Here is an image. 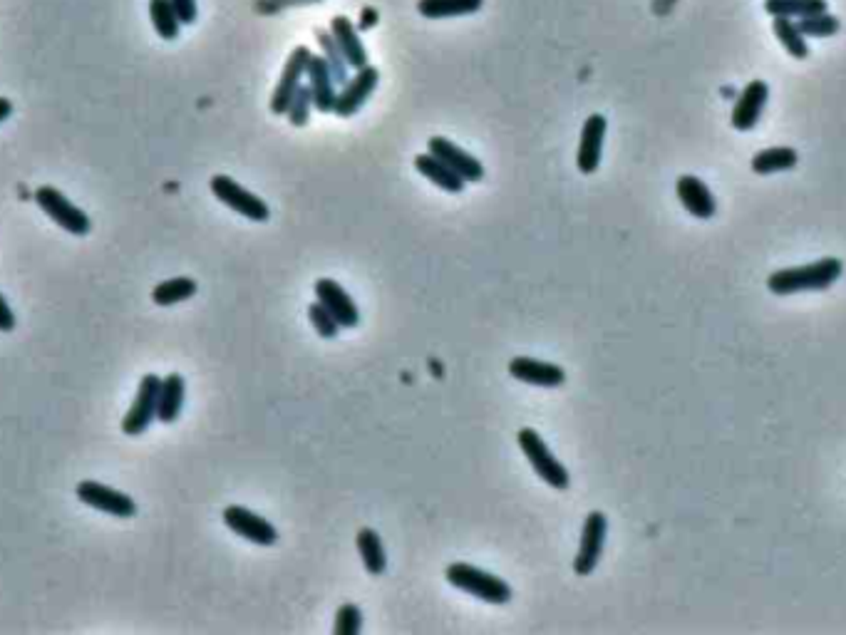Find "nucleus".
Masks as SVG:
<instances>
[{"mask_svg": "<svg viewBox=\"0 0 846 635\" xmlns=\"http://www.w3.org/2000/svg\"><path fill=\"white\" fill-rule=\"evenodd\" d=\"M35 201H38L40 209H43L45 214H48L50 219L60 226V229H65L67 234L72 236L90 234V226H92L90 216H87L82 209H77L63 191H58L55 187H40L38 191H35Z\"/></svg>", "mask_w": 846, "mask_h": 635, "instance_id": "39448f33", "label": "nucleus"}, {"mask_svg": "<svg viewBox=\"0 0 846 635\" xmlns=\"http://www.w3.org/2000/svg\"><path fill=\"white\" fill-rule=\"evenodd\" d=\"M196 293V281L189 276H177L169 278V281L159 283L152 291V301L157 306H177V303L189 301Z\"/></svg>", "mask_w": 846, "mask_h": 635, "instance_id": "cd10ccee", "label": "nucleus"}, {"mask_svg": "<svg viewBox=\"0 0 846 635\" xmlns=\"http://www.w3.org/2000/svg\"><path fill=\"white\" fill-rule=\"evenodd\" d=\"M482 5L484 0H417V13L427 20H445L479 13Z\"/></svg>", "mask_w": 846, "mask_h": 635, "instance_id": "5701e85b", "label": "nucleus"}, {"mask_svg": "<svg viewBox=\"0 0 846 635\" xmlns=\"http://www.w3.org/2000/svg\"><path fill=\"white\" fill-rule=\"evenodd\" d=\"M209 187L211 194H214L221 204H226L231 211H236V214L246 216L249 221H259L261 224V221L271 219V209H268L266 201L259 199L256 194H251V191H246L239 182H234V179L226 177V174L211 177Z\"/></svg>", "mask_w": 846, "mask_h": 635, "instance_id": "20e7f679", "label": "nucleus"}, {"mask_svg": "<svg viewBox=\"0 0 846 635\" xmlns=\"http://www.w3.org/2000/svg\"><path fill=\"white\" fill-rule=\"evenodd\" d=\"M184 378L179 373L167 375L162 380V387H159V407H157V420L164 422V425H172V422L179 420L184 407Z\"/></svg>", "mask_w": 846, "mask_h": 635, "instance_id": "412c9836", "label": "nucleus"}, {"mask_svg": "<svg viewBox=\"0 0 846 635\" xmlns=\"http://www.w3.org/2000/svg\"><path fill=\"white\" fill-rule=\"evenodd\" d=\"M675 194H678L680 204L688 214H693L695 219L710 221L717 214V201L713 191L708 189V184L703 179L693 177V174H683L675 182Z\"/></svg>", "mask_w": 846, "mask_h": 635, "instance_id": "4468645a", "label": "nucleus"}, {"mask_svg": "<svg viewBox=\"0 0 846 635\" xmlns=\"http://www.w3.org/2000/svg\"><path fill=\"white\" fill-rule=\"evenodd\" d=\"M797 162L799 154L792 147H767L752 157V172L767 177V174L789 172V169L797 167Z\"/></svg>", "mask_w": 846, "mask_h": 635, "instance_id": "b1692460", "label": "nucleus"}, {"mask_svg": "<svg viewBox=\"0 0 846 635\" xmlns=\"http://www.w3.org/2000/svg\"><path fill=\"white\" fill-rule=\"evenodd\" d=\"M427 152L440 159V162H445L464 182H482L484 179V164L469 152H464L462 147H457L455 142H450V139L432 137L427 142Z\"/></svg>", "mask_w": 846, "mask_h": 635, "instance_id": "ddd939ff", "label": "nucleus"}, {"mask_svg": "<svg viewBox=\"0 0 846 635\" xmlns=\"http://www.w3.org/2000/svg\"><path fill=\"white\" fill-rule=\"evenodd\" d=\"M149 18H152L154 30L162 40H177L179 30H182V20H179L177 10L169 0H149Z\"/></svg>", "mask_w": 846, "mask_h": 635, "instance_id": "bb28decb", "label": "nucleus"}, {"mask_svg": "<svg viewBox=\"0 0 846 635\" xmlns=\"http://www.w3.org/2000/svg\"><path fill=\"white\" fill-rule=\"evenodd\" d=\"M316 298L333 313V318L338 320L340 328H355L360 323V311L353 303V298L345 293V288L340 286L333 278H318L316 281Z\"/></svg>", "mask_w": 846, "mask_h": 635, "instance_id": "dca6fc26", "label": "nucleus"}, {"mask_svg": "<svg viewBox=\"0 0 846 635\" xmlns=\"http://www.w3.org/2000/svg\"><path fill=\"white\" fill-rule=\"evenodd\" d=\"M328 30L335 38V43H338L340 53H343L348 67H353V70H363V67L368 65V50H365L363 40H360V30L355 28L353 20L345 18V15H335V18L330 20Z\"/></svg>", "mask_w": 846, "mask_h": 635, "instance_id": "f3484780", "label": "nucleus"}, {"mask_svg": "<svg viewBox=\"0 0 846 635\" xmlns=\"http://www.w3.org/2000/svg\"><path fill=\"white\" fill-rule=\"evenodd\" d=\"M363 628V611L355 603H343L335 613V635H358Z\"/></svg>", "mask_w": 846, "mask_h": 635, "instance_id": "473e14b6", "label": "nucleus"}, {"mask_svg": "<svg viewBox=\"0 0 846 635\" xmlns=\"http://www.w3.org/2000/svg\"><path fill=\"white\" fill-rule=\"evenodd\" d=\"M355 541H358V554L363 559L365 571L370 576H383L385 569H388V556H385V546L378 531L365 526V529L358 531Z\"/></svg>", "mask_w": 846, "mask_h": 635, "instance_id": "4be33fe9", "label": "nucleus"}, {"mask_svg": "<svg viewBox=\"0 0 846 635\" xmlns=\"http://www.w3.org/2000/svg\"><path fill=\"white\" fill-rule=\"evenodd\" d=\"M169 3H172L174 10H177L182 25L196 23V15H199V10H196V0H169Z\"/></svg>", "mask_w": 846, "mask_h": 635, "instance_id": "f704fd0d", "label": "nucleus"}, {"mask_svg": "<svg viewBox=\"0 0 846 635\" xmlns=\"http://www.w3.org/2000/svg\"><path fill=\"white\" fill-rule=\"evenodd\" d=\"M13 328H15V313L10 311L8 301H5L3 293H0V330H3V333H10Z\"/></svg>", "mask_w": 846, "mask_h": 635, "instance_id": "c9c22d12", "label": "nucleus"}, {"mask_svg": "<svg viewBox=\"0 0 846 635\" xmlns=\"http://www.w3.org/2000/svg\"><path fill=\"white\" fill-rule=\"evenodd\" d=\"M772 30H775L777 40L782 43V48L792 55L794 60H807L809 58V43L807 38L799 30L797 20L792 18H772Z\"/></svg>", "mask_w": 846, "mask_h": 635, "instance_id": "393cba45", "label": "nucleus"}, {"mask_svg": "<svg viewBox=\"0 0 846 635\" xmlns=\"http://www.w3.org/2000/svg\"><path fill=\"white\" fill-rule=\"evenodd\" d=\"M509 375H512L514 380L536 387H559L566 382L564 368L534 358H514L512 363H509Z\"/></svg>", "mask_w": 846, "mask_h": 635, "instance_id": "a211bd4d", "label": "nucleus"}, {"mask_svg": "<svg viewBox=\"0 0 846 635\" xmlns=\"http://www.w3.org/2000/svg\"><path fill=\"white\" fill-rule=\"evenodd\" d=\"M608 534V519L603 511H591L584 521V531H581L579 554L574 559L576 576H591L593 569L598 566L603 554V544H606Z\"/></svg>", "mask_w": 846, "mask_h": 635, "instance_id": "6e6552de", "label": "nucleus"}, {"mask_svg": "<svg viewBox=\"0 0 846 635\" xmlns=\"http://www.w3.org/2000/svg\"><path fill=\"white\" fill-rule=\"evenodd\" d=\"M308 318H311L313 328H316V333L321 335V338H326V340L338 338L340 323L333 318V313H330L321 301H316V303H311V306H308Z\"/></svg>", "mask_w": 846, "mask_h": 635, "instance_id": "2f4dec72", "label": "nucleus"}, {"mask_svg": "<svg viewBox=\"0 0 846 635\" xmlns=\"http://www.w3.org/2000/svg\"><path fill=\"white\" fill-rule=\"evenodd\" d=\"M829 10L827 0H765V13L772 18H807V15Z\"/></svg>", "mask_w": 846, "mask_h": 635, "instance_id": "a878e982", "label": "nucleus"}, {"mask_svg": "<svg viewBox=\"0 0 846 635\" xmlns=\"http://www.w3.org/2000/svg\"><path fill=\"white\" fill-rule=\"evenodd\" d=\"M306 77H308V87H311V95H313V107H316L318 112H323V115L335 112L338 92H335L333 72H330L328 63L323 60V55H313L311 63H308Z\"/></svg>", "mask_w": 846, "mask_h": 635, "instance_id": "6ab92c4d", "label": "nucleus"}, {"mask_svg": "<svg viewBox=\"0 0 846 635\" xmlns=\"http://www.w3.org/2000/svg\"><path fill=\"white\" fill-rule=\"evenodd\" d=\"M606 129H608V122L603 115H591L584 122V129H581L579 154H576V167H579L581 174H593L598 172V167H601Z\"/></svg>", "mask_w": 846, "mask_h": 635, "instance_id": "2eb2a0df", "label": "nucleus"}, {"mask_svg": "<svg viewBox=\"0 0 846 635\" xmlns=\"http://www.w3.org/2000/svg\"><path fill=\"white\" fill-rule=\"evenodd\" d=\"M224 524L229 526L234 534H239L241 539L251 541V544L273 546L278 541V531L271 521H266L263 516L254 514V511H249L246 507H239V504L224 509Z\"/></svg>", "mask_w": 846, "mask_h": 635, "instance_id": "9b49d317", "label": "nucleus"}, {"mask_svg": "<svg viewBox=\"0 0 846 635\" xmlns=\"http://www.w3.org/2000/svg\"><path fill=\"white\" fill-rule=\"evenodd\" d=\"M844 263L839 258L827 256L819 258L814 263H804V266L782 268L767 278V288L775 296H794V293L804 291H827L834 283L842 278Z\"/></svg>", "mask_w": 846, "mask_h": 635, "instance_id": "f257e3e1", "label": "nucleus"}, {"mask_svg": "<svg viewBox=\"0 0 846 635\" xmlns=\"http://www.w3.org/2000/svg\"><path fill=\"white\" fill-rule=\"evenodd\" d=\"M517 442L521 452H524V457L529 459V464L534 467V472L539 474V479H544V482L554 489H569V469L551 454V449L541 440L539 432L531 430V427H524V430H519Z\"/></svg>", "mask_w": 846, "mask_h": 635, "instance_id": "7ed1b4c3", "label": "nucleus"}, {"mask_svg": "<svg viewBox=\"0 0 846 635\" xmlns=\"http://www.w3.org/2000/svg\"><path fill=\"white\" fill-rule=\"evenodd\" d=\"M797 25L804 38H832V35H837L839 30H842V20L829 13V10L799 18Z\"/></svg>", "mask_w": 846, "mask_h": 635, "instance_id": "c756f323", "label": "nucleus"}, {"mask_svg": "<svg viewBox=\"0 0 846 635\" xmlns=\"http://www.w3.org/2000/svg\"><path fill=\"white\" fill-rule=\"evenodd\" d=\"M159 387H162V378H157L154 373H147L142 382H139L137 397H134L130 412H127L125 420H122V432H125L127 437H139L157 420Z\"/></svg>", "mask_w": 846, "mask_h": 635, "instance_id": "423d86ee", "label": "nucleus"}, {"mask_svg": "<svg viewBox=\"0 0 846 635\" xmlns=\"http://www.w3.org/2000/svg\"><path fill=\"white\" fill-rule=\"evenodd\" d=\"M415 169L422 174V177L427 179V182H432L435 187L447 191V194H459V191L464 189V184H467L462 177H459V174L452 172V169L447 167L445 162H440L437 157H432L430 152L417 154Z\"/></svg>", "mask_w": 846, "mask_h": 635, "instance_id": "aec40b11", "label": "nucleus"}, {"mask_svg": "<svg viewBox=\"0 0 846 635\" xmlns=\"http://www.w3.org/2000/svg\"><path fill=\"white\" fill-rule=\"evenodd\" d=\"M447 581L459 588V591L472 593L474 598H479V601L484 603L502 606V603L512 601V586H509L504 578L494 576V573L484 569H477V566L472 564H464V561L447 566Z\"/></svg>", "mask_w": 846, "mask_h": 635, "instance_id": "f03ea898", "label": "nucleus"}, {"mask_svg": "<svg viewBox=\"0 0 846 635\" xmlns=\"http://www.w3.org/2000/svg\"><path fill=\"white\" fill-rule=\"evenodd\" d=\"M321 0H256L254 10L259 15H273L283 8H291V5H316Z\"/></svg>", "mask_w": 846, "mask_h": 635, "instance_id": "72a5a7b5", "label": "nucleus"}, {"mask_svg": "<svg viewBox=\"0 0 846 635\" xmlns=\"http://www.w3.org/2000/svg\"><path fill=\"white\" fill-rule=\"evenodd\" d=\"M316 40H318V48H321V55L323 60H326L330 72H333V80L335 85H345L348 82V63H345L343 53H340L338 43H335V38L330 35V30L326 28H318L316 30Z\"/></svg>", "mask_w": 846, "mask_h": 635, "instance_id": "c85d7f7f", "label": "nucleus"}, {"mask_svg": "<svg viewBox=\"0 0 846 635\" xmlns=\"http://www.w3.org/2000/svg\"><path fill=\"white\" fill-rule=\"evenodd\" d=\"M311 58H313V53H311V48H308V45H298V48L291 50L286 65H283L281 77H278V82H276V90H273V95H271V105H268V107H271L273 115H278V117L286 115L293 95H296L298 87H301V80H303V75H306Z\"/></svg>", "mask_w": 846, "mask_h": 635, "instance_id": "0eeeda50", "label": "nucleus"}, {"mask_svg": "<svg viewBox=\"0 0 846 635\" xmlns=\"http://www.w3.org/2000/svg\"><path fill=\"white\" fill-rule=\"evenodd\" d=\"M380 82V70L373 65H365L363 70H355L353 77H348V82L343 85V90L338 92V100H335V115L338 117H353L363 110L365 102L370 100V95L375 92Z\"/></svg>", "mask_w": 846, "mask_h": 635, "instance_id": "9d476101", "label": "nucleus"}, {"mask_svg": "<svg viewBox=\"0 0 846 635\" xmlns=\"http://www.w3.org/2000/svg\"><path fill=\"white\" fill-rule=\"evenodd\" d=\"M767 100H770V85L765 80L747 82L745 90L737 95L735 107H732V127L737 132H750L757 127L762 112H765Z\"/></svg>", "mask_w": 846, "mask_h": 635, "instance_id": "f8f14e48", "label": "nucleus"}, {"mask_svg": "<svg viewBox=\"0 0 846 635\" xmlns=\"http://www.w3.org/2000/svg\"><path fill=\"white\" fill-rule=\"evenodd\" d=\"M77 499L87 504V507L105 511V514L117 516V519H132L137 514V504H134L132 497L112 487H105L100 482H92V479L77 484Z\"/></svg>", "mask_w": 846, "mask_h": 635, "instance_id": "1a4fd4ad", "label": "nucleus"}, {"mask_svg": "<svg viewBox=\"0 0 846 635\" xmlns=\"http://www.w3.org/2000/svg\"><path fill=\"white\" fill-rule=\"evenodd\" d=\"M10 115H13V102L8 97H0V122L8 120Z\"/></svg>", "mask_w": 846, "mask_h": 635, "instance_id": "4c0bfd02", "label": "nucleus"}, {"mask_svg": "<svg viewBox=\"0 0 846 635\" xmlns=\"http://www.w3.org/2000/svg\"><path fill=\"white\" fill-rule=\"evenodd\" d=\"M375 23H378V13H375L373 8H365L363 13H360V25H358V30H370V28H373Z\"/></svg>", "mask_w": 846, "mask_h": 635, "instance_id": "e433bc0d", "label": "nucleus"}, {"mask_svg": "<svg viewBox=\"0 0 846 635\" xmlns=\"http://www.w3.org/2000/svg\"><path fill=\"white\" fill-rule=\"evenodd\" d=\"M311 110H313L311 87L301 85V87H298L296 95H293L291 105H288V110H286L288 122H291L293 127H306L308 122H311Z\"/></svg>", "mask_w": 846, "mask_h": 635, "instance_id": "7c9ffc66", "label": "nucleus"}]
</instances>
